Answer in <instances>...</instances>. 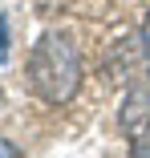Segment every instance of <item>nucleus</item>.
Listing matches in <instances>:
<instances>
[{
  "label": "nucleus",
  "mask_w": 150,
  "mask_h": 158,
  "mask_svg": "<svg viewBox=\"0 0 150 158\" xmlns=\"http://www.w3.org/2000/svg\"><path fill=\"white\" fill-rule=\"evenodd\" d=\"M28 89L37 93L45 106H69L81 89V49L69 33L49 28L37 37V45L28 49V65H24Z\"/></svg>",
  "instance_id": "1"
},
{
  "label": "nucleus",
  "mask_w": 150,
  "mask_h": 158,
  "mask_svg": "<svg viewBox=\"0 0 150 158\" xmlns=\"http://www.w3.org/2000/svg\"><path fill=\"white\" fill-rule=\"evenodd\" d=\"M118 126H122V134H126L130 158H150V89L134 85V89L122 93Z\"/></svg>",
  "instance_id": "2"
},
{
  "label": "nucleus",
  "mask_w": 150,
  "mask_h": 158,
  "mask_svg": "<svg viewBox=\"0 0 150 158\" xmlns=\"http://www.w3.org/2000/svg\"><path fill=\"white\" fill-rule=\"evenodd\" d=\"M138 53H142L146 69H150V12L142 16V28H138Z\"/></svg>",
  "instance_id": "3"
},
{
  "label": "nucleus",
  "mask_w": 150,
  "mask_h": 158,
  "mask_svg": "<svg viewBox=\"0 0 150 158\" xmlns=\"http://www.w3.org/2000/svg\"><path fill=\"white\" fill-rule=\"evenodd\" d=\"M73 4V0H37V12L41 16H57V12H65Z\"/></svg>",
  "instance_id": "4"
},
{
  "label": "nucleus",
  "mask_w": 150,
  "mask_h": 158,
  "mask_svg": "<svg viewBox=\"0 0 150 158\" xmlns=\"http://www.w3.org/2000/svg\"><path fill=\"white\" fill-rule=\"evenodd\" d=\"M0 158H24V154H20V146H16V142L0 138Z\"/></svg>",
  "instance_id": "5"
},
{
  "label": "nucleus",
  "mask_w": 150,
  "mask_h": 158,
  "mask_svg": "<svg viewBox=\"0 0 150 158\" xmlns=\"http://www.w3.org/2000/svg\"><path fill=\"white\" fill-rule=\"evenodd\" d=\"M0 57H4V49H0Z\"/></svg>",
  "instance_id": "6"
}]
</instances>
